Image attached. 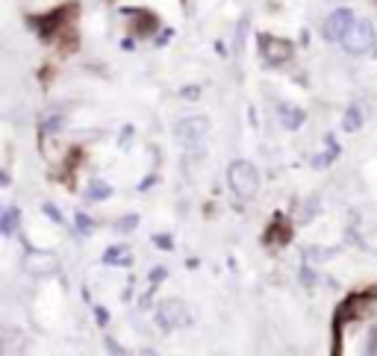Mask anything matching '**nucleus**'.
<instances>
[{
    "label": "nucleus",
    "instance_id": "a878e982",
    "mask_svg": "<svg viewBox=\"0 0 377 356\" xmlns=\"http://www.w3.org/2000/svg\"><path fill=\"white\" fill-rule=\"evenodd\" d=\"M59 127H62V118H59V115L48 121V130H50V132H53V130H59Z\"/></svg>",
    "mask_w": 377,
    "mask_h": 356
},
{
    "label": "nucleus",
    "instance_id": "aec40b11",
    "mask_svg": "<svg viewBox=\"0 0 377 356\" xmlns=\"http://www.w3.org/2000/svg\"><path fill=\"white\" fill-rule=\"evenodd\" d=\"M165 277H168V271H165V268H162V265H160V268H153V271H151V286H153V288H157V286H160V283L165 280Z\"/></svg>",
    "mask_w": 377,
    "mask_h": 356
},
{
    "label": "nucleus",
    "instance_id": "9d476101",
    "mask_svg": "<svg viewBox=\"0 0 377 356\" xmlns=\"http://www.w3.org/2000/svg\"><path fill=\"white\" fill-rule=\"evenodd\" d=\"M325 144H327V150L321 153V157H316V159H313L316 168H327V165L336 159V153H339V144L334 141V136H327V139H325Z\"/></svg>",
    "mask_w": 377,
    "mask_h": 356
},
{
    "label": "nucleus",
    "instance_id": "5701e85b",
    "mask_svg": "<svg viewBox=\"0 0 377 356\" xmlns=\"http://www.w3.org/2000/svg\"><path fill=\"white\" fill-rule=\"evenodd\" d=\"M106 348H109V356H124V350H121V344L115 339H106Z\"/></svg>",
    "mask_w": 377,
    "mask_h": 356
},
{
    "label": "nucleus",
    "instance_id": "b1692460",
    "mask_svg": "<svg viewBox=\"0 0 377 356\" xmlns=\"http://www.w3.org/2000/svg\"><path fill=\"white\" fill-rule=\"evenodd\" d=\"M95 315H97V321H101V327H106V324H109V313H106L104 306H97V304H95Z\"/></svg>",
    "mask_w": 377,
    "mask_h": 356
},
{
    "label": "nucleus",
    "instance_id": "423d86ee",
    "mask_svg": "<svg viewBox=\"0 0 377 356\" xmlns=\"http://www.w3.org/2000/svg\"><path fill=\"white\" fill-rule=\"evenodd\" d=\"M357 18L351 12V9H336V12H330V18H327V24H325V36H327V41H339L342 39V32L348 30V24Z\"/></svg>",
    "mask_w": 377,
    "mask_h": 356
},
{
    "label": "nucleus",
    "instance_id": "6ab92c4d",
    "mask_svg": "<svg viewBox=\"0 0 377 356\" xmlns=\"http://www.w3.org/2000/svg\"><path fill=\"white\" fill-rule=\"evenodd\" d=\"M301 283H304V286H313V283H316V271L309 268L307 262L301 265Z\"/></svg>",
    "mask_w": 377,
    "mask_h": 356
},
{
    "label": "nucleus",
    "instance_id": "f8f14e48",
    "mask_svg": "<svg viewBox=\"0 0 377 356\" xmlns=\"http://www.w3.org/2000/svg\"><path fill=\"white\" fill-rule=\"evenodd\" d=\"M342 127H345L348 132H354V130H360V127H362V112H360V106H348V112H345V121H342Z\"/></svg>",
    "mask_w": 377,
    "mask_h": 356
},
{
    "label": "nucleus",
    "instance_id": "f257e3e1",
    "mask_svg": "<svg viewBox=\"0 0 377 356\" xmlns=\"http://www.w3.org/2000/svg\"><path fill=\"white\" fill-rule=\"evenodd\" d=\"M339 44L345 48L348 53H354V57H365V53H371L377 48V36H374V27L369 24L365 18H354L348 30L342 32Z\"/></svg>",
    "mask_w": 377,
    "mask_h": 356
},
{
    "label": "nucleus",
    "instance_id": "7ed1b4c3",
    "mask_svg": "<svg viewBox=\"0 0 377 356\" xmlns=\"http://www.w3.org/2000/svg\"><path fill=\"white\" fill-rule=\"evenodd\" d=\"M209 132V121L204 115H188V118H180L174 127V136L183 148H197Z\"/></svg>",
    "mask_w": 377,
    "mask_h": 356
},
{
    "label": "nucleus",
    "instance_id": "bb28decb",
    "mask_svg": "<svg viewBox=\"0 0 377 356\" xmlns=\"http://www.w3.org/2000/svg\"><path fill=\"white\" fill-rule=\"evenodd\" d=\"M142 356H157V353H153V350H142Z\"/></svg>",
    "mask_w": 377,
    "mask_h": 356
},
{
    "label": "nucleus",
    "instance_id": "4468645a",
    "mask_svg": "<svg viewBox=\"0 0 377 356\" xmlns=\"http://www.w3.org/2000/svg\"><path fill=\"white\" fill-rule=\"evenodd\" d=\"M334 257V250H327V248H307L304 250V262H325Z\"/></svg>",
    "mask_w": 377,
    "mask_h": 356
},
{
    "label": "nucleus",
    "instance_id": "6e6552de",
    "mask_svg": "<svg viewBox=\"0 0 377 356\" xmlns=\"http://www.w3.org/2000/svg\"><path fill=\"white\" fill-rule=\"evenodd\" d=\"M265 241H277V244H289L292 241V227L289 224H286V221H280V218H277L274 221V224L269 227V233H265Z\"/></svg>",
    "mask_w": 377,
    "mask_h": 356
},
{
    "label": "nucleus",
    "instance_id": "39448f33",
    "mask_svg": "<svg viewBox=\"0 0 377 356\" xmlns=\"http://www.w3.org/2000/svg\"><path fill=\"white\" fill-rule=\"evenodd\" d=\"M260 57L265 65H283L286 59H292V41L262 32L260 36Z\"/></svg>",
    "mask_w": 377,
    "mask_h": 356
},
{
    "label": "nucleus",
    "instance_id": "393cba45",
    "mask_svg": "<svg viewBox=\"0 0 377 356\" xmlns=\"http://www.w3.org/2000/svg\"><path fill=\"white\" fill-rule=\"evenodd\" d=\"M197 92H201V88H197V86H192V88H183L180 95H183V97H188V100H195V97H197Z\"/></svg>",
    "mask_w": 377,
    "mask_h": 356
},
{
    "label": "nucleus",
    "instance_id": "4be33fe9",
    "mask_svg": "<svg viewBox=\"0 0 377 356\" xmlns=\"http://www.w3.org/2000/svg\"><path fill=\"white\" fill-rule=\"evenodd\" d=\"M44 215H50L53 221H57V224H62V215H59V209L53 206V204H44Z\"/></svg>",
    "mask_w": 377,
    "mask_h": 356
},
{
    "label": "nucleus",
    "instance_id": "0eeeda50",
    "mask_svg": "<svg viewBox=\"0 0 377 356\" xmlns=\"http://www.w3.org/2000/svg\"><path fill=\"white\" fill-rule=\"evenodd\" d=\"M307 121V112L304 109H298V106H292V103H283L280 106V124L286 127V130H298Z\"/></svg>",
    "mask_w": 377,
    "mask_h": 356
},
{
    "label": "nucleus",
    "instance_id": "dca6fc26",
    "mask_svg": "<svg viewBox=\"0 0 377 356\" xmlns=\"http://www.w3.org/2000/svg\"><path fill=\"white\" fill-rule=\"evenodd\" d=\"M77 230H80V236H88V233L95 230V221L83 212H77Z\"/></svg>",
    "mask_w": 377,
    "mask_h": 356
},
{
    "label": "nucleus",
    "instance_id": "f03ea898",
    "mask_svg": "<svg viewBox=\"0 0 377 356\" xmlns=\"http://www.w3.org/2000/svg\"><path fill=\"white\" fill-rule=\"evenodd\" d=\"M227 183H230V188H233V195H239V197H253V195H257V188H260V171H257V165L248 162V159L230 162V168H227Z\"/></svg>",
    "mask_w": 377,
    "mask_h": 356
},
{
    "label": "nucleus",
    "instance_id": "f3484780",
    "mask_svg": "<svg viewBox=\"0 0 377 356\" xmlns=\"http://www.w3.org/2000/svg\"><path fill=\"white\" fill-rule=\"evenodd\" d=\"M316 212H318V197L313 195V197H309V204H304V212H301V221H313V218H316Z\"/></svg>",
    "mask_w": 377,
    "mask_h": 356
},
{
    "label": "nucleus",
    "instance_id": "1a4fd4ad",
    "mask_svg": "<svg viewBox=\"0 0 377 356\" xmlns=\"http://www.w3.org/2000/svg\"><path fill=\"white\" fill-rule=\"evenodd\" d=\"M104 262L106 265H133V257H130V250L124 248V244H113V248H106V253H104Z\"/></svg>",
    "mask_w": 377,
    "mask_h": 356
},
{
    "label": "nucleus",
    "instance_id": "412c9836",
    "mask_svg": "<svg viewBox=\"0 0 377 356\" xmlns=\"http://www.w3.org/2000/svg\"><path fill=\"white\" fill-rule=\"evenodd\" d=\"M153 244H157V248H165V250H171V248H174L171 236H153Z\"/></svg>",
    "mask_w": 377,
    "mask_h": 356
},
{
    "label": "nucleus",
    "instance_id": "9b49d317",
    "mask_svg": "<svg viewBox=\"0 0 377 356\" xmlns=\"http://www.w3.org/2000/svg\"><path fill=\"white\" fill-rule=\"evenodd\" d=\"M15 227H18V209L15 206H6L3 215H0V233H3V236H12Z\"/></svg>",
    "mask_w": 377,
    "mask_h": 356
},
{
    "label": "nucleus",
    "instance_id": "20e7f679",
    "mask_svg": "<svg viewBox=\"0 0 377 356\" xmlns=\"http://www.w3.org/2000/svg\"><path fill=\"white\" fill-rule=\"evenodd\" d=\"M153 318H157V327H160V330L168 333V330H174V327L188 324V309H186L183 300L171 297V300H162Z\"/></svg>",
    "mask_w": 377,
    "mask_h": 356
},
{
    "label": "nucleus",
    "instance_id": "2eb2a0df",
    "mask_svg": "<svg viewBox=\"0 0 377 356\" xmlns=\"http://www.w3.org/2000/svg\"><path fill=\"white\" fill-rule=\"evenodd\" d=\"M362 356H377V324L369 330V339H365V350Z\"/></svg>",
    "mask_w": 377,
    "mask_h": 356
},
{
    "label": "nucleus",
    "instance_id": "ddd939ff",
    "mask_svg": "<svg viewBox=\"0 0 377 356\" xmlns=\"http://www.w3.org/2000/svg\"><path fill=\"white\" fill-rule=\"evenodd\" d=\"M109 195H113V188H109L104 180H95L92 186H88V192H86L88 200H106Z\"/></svg>",
    "mask_w": 377,
    "mask_h": 356
},
{
    "label": "nucleus",
    "instance_id": "a211bd4d",
    "mask_svg": "<svg viewBox=\"0 0 377 356\" xmlns=\"http://www.w3.org/2000/svg\"><path fill=\"white\" fill-rule=\"evenodd\" d=\"M136 224H139V218H136V215H127V218L118 221L115 230H118V233H127V230H136Z\"/></svg>",
    "mask_w": 377,
    "mask_h": 356
}]
</instances>
